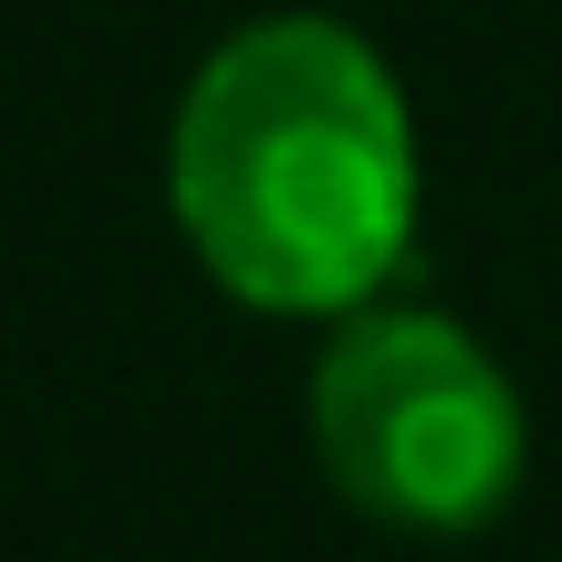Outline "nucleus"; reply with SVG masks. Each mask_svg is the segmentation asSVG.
I'll return each mask as SVG.
<instances>
[{
  "instance_id": "f257e3e1",
  "label": "nucleus",
  "mask_w": 562,
  "mask_h": 562,
  "mask_svg": "<svg viewBox=\"0 0 562 562\" xmlns=\"http://www.w3.org/2000/svg\"><path fill=\"white\" fill-rule=\"evenodd\" d=\"M168 198L198 267L257 316H356L415 247V119L395 69L316 10L207 49L168 128Z\"/></svg>"
},
{
  "instance_id": "f03ea898",
  "label": "nucleus",
  "mask_w": 562,
  "mask_h": 562,
  "mask_svg": "<svg viewBox=\"0 0 562 562\" xmlns=\"http://www.w3.org/2000/svg\"><path fill=\"white\" fill-rule=\"evenodd\" d=\"M316 464L395 533H474L524 484L514 375L435 306H356L316 356Z\"/></svg>"
}]
</instances>
